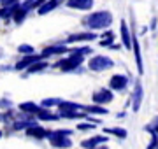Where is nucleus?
Masks as SVG:
<instances>
[{"mask_svg": "<svg viewBox=\"0 0 158 149\" xmlns=\"http://www.w3.org/2000/svg\"><path fill=\"white\" fill-rule=\"evenodd\" d=\"M113 21H114V18H113V12L111 11H95L83 19V23H85L86 28L93 30V32L109 28L113 25Z\"/></svg>", "mask_w": 158, "mask_h": 149, "instance_id": "nucleus-1", "label": "nucleus"}, {"mask_svg": "<svg viewBox=\"0 0 158 149\" xmlns=\"http://www.w3.org/2000/svg\"><path fill=\"white\" fill-rule=\"evenodd\" d=\"M83 62H85V54H81L79 51H72L70 56L55 63V69H60L62 72H83Z\"/></svg>", "mask_w": 158, "mask_h": 149, "instance_id": "nucleus-2", "label": "nucleus"}, {"mask_svg": "<svg viewBox=\"0 0 158 149\" xmlns=\"http://www.w3.org/2000/svg\"><path fill=\"white\" fill-rule=\"evenodd\" d=\"M70 135H72V130H55V132L49 133V142L53 147L58 149L72 147V140L69 139Z\"/></svg>", "mask_w": 158, "mask_h": 149, "instance_id": "nucleus-3", "label": "nucleus"}, {"mask_svg": "<svg viewBox=\"0 0 158 149\" xmlns=\"http://www.w3.org/2000/svg\"><path fill=\"white\" fill-rule=\"evenodd\" d=\"M113 67H114V62L109 56H104V54H95L88 62V69L93 70V72H104V70L113 69Z\"/></svg>", "mask_w": 158, "mask_h": 149, "instance_id": "nucleus-4", "label": "nucleus"}, {"mask_svg": "<svg viewBox=\"0 0 158 149\" xmlns=\"http://www.w3.org/2000/svg\"><path fill=\"white\" fill-rule=\"evenodd\" d=\"M91 100H93V103H98V105L111 103V102L114 100L113 90H111V88H100V90L93 91V95H91Z\"/></svg>", "mask_w": 158, "mask_h": 149, "instance_id": "nucleus-5", "label": "nucleus"}, {"mask_svg": "<svg viewBox=\"0 0 158 149\" xmlns=\"http://www.w3.org/2000/svg\"><path fill=\"white\" fill-rule=\"evenodd\" d=\"M40 60H46V56L40 53V54H35V53H30V54H25V56L19 60V62L14 65V69L16 70H27L30 65H34V63L40 62Z\"/></svg>", "mask_w": 158, "mask_h": 149, "instance_id": "nucleus-6", "label": "nucleus"}, {"mask_svg": "<svg viewBox=\"0 0 158 149\" xmlns=\"http://www.w3.org/2000/svg\"><path fill=\"white\" fill-rule=\"evenodd\" d=\"M128 86V77L123 74H114L111 79H109V88L113 91H125Z\"/></svg>", "mask_w": 158, "mask_h": 149, "instance_id": "nucleus-7", "label": "nucleus"}, {"mask_svg": "<svg viewBox=\"0 0 158 149\" xmlns=\"http://www.w3.org/2000/svg\"><path fill=\"white\" fill-rule=\"evenodd\" d=\"M97 39V34L91 30V32H77V34H72L67 37V44H72V42H91V40Z\"/></svg>", "mask_w": 158, "mask_h": 149, "instance_id": "nucleus-8", "label": "nucleus"}, {"mask_svg": "<svg viewBox=\"0 0 158 149\" xmlns=\"http://www.w3.org/2000/svg\"><path fill=\"white\" fill-rule=\"evenodd\" d=\"M142 98H144V90H142V84L137 81L135 86H134V91H132V109H134V112H139Z\"/></svg>", "mask_w": 158, "mask_h": 149, "instance_id": "nucleus-9", "label": "nucleus"}, {"mask_svg": "<svg viewBox=\"0 0 158 149\" xmlns=\"http://www.w3.org/2000/svg\"><path fill=\"white\" fill-rule=\"evenodd\" d=\"M132 49H134V54H135V63H137V72L139 75L144 74V63H142V56H141V46H139V40H137V35H132Z\"/></svg>", "mask_w": 158, "mask_h": 149, "instance_id": "nucleus-10", "label": "nucleus"}, {"mask_svg": "<svg viewBox=\"0 0 158 149\" xmlns=\"http://www.w3.org/2000/svg\"><path fill=\"white\" fill-rule=\"evenodd\" d=\"M119 35H121V46L125 49H132V34H130V28L127 26L125 19H121V23H119Z\"/></svg>", "mask_w": 158, "mask_h": 149, "instance_id": "nucleus-11", "label": "nucleus"}, {"mask_svg": "<svg viewBox=\"0 0 158 149\" xmlns=\"http://www.w3.org/2000/svg\"><path fill=\"white\" fill-rule=\"evenodd\" d=\"M65 53H72V49H69L67 46H63V44H55V46H48L42 49V54L46 58L49 56H58V54H65Z\"/></svg>", "mask_w": 158, "mask_h": 149, "instance_id": "nucleus-12", "label": "nucleus"}, {"mask_svg": "<svg viewBox=\"0 0 158 149\" xmlns=\"http://www.w3.org/2000/svg\"><path fill=\"white\" fill-rule=\"evenodd\" d=\"M65 4H67V7L76 9V11H90L95 4V0H67Z\"/></svg>", "mask_w": 158, "mask_h": 149, "instance_id": "nucleus-13", "label": "nucleus"}, {"mask_svg": "<svg viewBox=\"0 0 158 149\" xmlns=\"http://www.w3.org/2000/svg\"><path fill=\"white\" fill-rule=\"evenodd\" d=\"M109 139L106 137V135H93V137L86 139V140H83L81 142V147L85 149H91V147H97V146H100V144H107Z\"/></svg>", "mask_w": 158, "mask_h": 149, "instance_id": "nucleus-14", "label": "nucleus"}, {"mask_svg": "<svg viewBox=\"0 0 158 149\" xmlns=\"http://www.w3.org/2000/svg\"><path fill=\"white\" fill-rule=\"evenodd\" d=\"M25 132H27V135H28V137H34V139H37V140H42V139L49 137V133H51V132L44 130V128H42V126H39V125L30 126V128H27Z\"/></svg>", "mask_w": 158, "mask_h": 149, "instance_id": "nucleus-15", "label": "nucleus"}, {"mask_svg": "<svg viewBox=\"0 0 158 149\" xmlns=\"http://www.w3.org/2000/svg\"><path fill=\"white\" fill-rule=\"evenodd\" d=\"M63 2H67V0H48L44 6H40L39 9H37V12H39L40 16H44V14H48V12L55 11L56 7H60Z\"/></svg>", "mask_w": 158, "mask_h": 149, "instance_id": "nucleus-16", "label": "nucleus"}, {"mask_svg": "<svg viewBox=\"0 0 158 149\" xmlns=\"http://www.w3.org/2000/svg\"><path fill=\"white\" fill-rule=\"evenodd\" d=\"M35 116L42 121H56L60 119V114H55V112H51L48 107H39V111L35 112Z\"/></svg>", "mask_w": 158, "mask_h": 149, "instance_id": "nucleus-17", "label": "nucleus"}, {"mask_svg": "<svg viewBox=\"0 0 158 149\" xmlns=\"http://www.w3.org/2000/svg\"><path fill=\"white\" fill-rule=\"evenodd\" d=\"M60 112V118L63 119H83V118H88L86 112H79L77 109H65V111H58Z\"/></svg>", "mask_w": 158, "mask_h": 149, "instance_id": "nucleus-18", "label": "nucleus"}, {"mask_svg": "<svg viewBox=\"0 0 158 149\" xmlns=\"http://www.w3.org/2000/svg\"><path fill=\"white\" fill-rule=\"evenodd\" d=\"M83 111H85V112H90V114H98V116H104V114H107L109 112L104 105H98V103H93V105H83Z\"/></svg>", "mask_w": 158, "mask_h": 149, "instance_id": "nucleus-19", "label": "nucleus"}, {"mask_svg": "<svg viewBox=\"0 0 158 149\" xmlns=\"http://www.w3.org/2000/svg\"><path fill=\"white\" fill-rule=\"evenodd\" d=\"M27 16H28V11H27L23 6H19L16 11H14V14H12V21H14L16 25H21L23 21L27 19Z\"/></svg>", "mask_w": 158, "mask_h": 149, "instance_id": "nucleus-20", "label": "nucleus"}, {"mask_svg": "<svg viewBox=\"0 0 158 149\" xmlns=\"http://www.w3.org/2000/svg\"><path fill=\"white\" fill-rule=\"evenodd\" d=\"M49 65L44 62V60H40V62L34 63V65H30L28 69H27V74H39V72H44Z\"/></svg>", "mask_w": 158, "mask_h": 149, "instance_id": "nucleus-21", "label": "nucleus"}, {"mask_svg": "<svg viewBox=\"0 0 158 149\" xmlns=\"http://www.w3.org/2000/svg\"><path fill=\"white\" fill-rule=\"evenodd\" d=\"M113 42H114V32L113 30H106L104 35H102V40L98 44H100L102 47H109V46H113Z\"/></svg>", "mask_w": 158, "mask_h": 149, "instance_id": "nucleus-22", "label": "nucleus"}, {"mask_svg": "<svg viewBox=\"0 0 158 149\" xmlns=\"http://www.w3.org/2000/svg\"><path fill=\"white\" fill-rule=\"evenodd\" d=\"M19 111L28 112V114H35V112L39 111V105L34 103V102H23V103H19Z\"/></svg>", "mask_w": 158, "mask_h": 149, "instance_id": "nucleus-23", "label": "nucleus"}, {"mask_svg": "<svg viewBox=\"0 0 158 149\" xmlns=\"http://www.w3.org/2000/svg\"><path fill=\"white\" fill-rule=\"evenodd\" d=\"M104 132L107 133V135H114V137H118V139H127V130L125 128H106Z\"/></svg>", "mask_w": 158, "mask_h": 149, "instance_id": "nucleus-24", "label": "nucleus"}, {"mask_svg": "<svg viewBox=\"0 0 158 149\" xmlns=\"http://www.w3.org/2000/svg\"><path fill=\"white\" fill-rule=\"evenodd\" d=\"M62 102V98H44L42 100V107H58Z\"/></svg>", "mask_w": 158, "mask_h": 149, "instance_id": "nucleus-25", "label": "nucleus"}, {"mask_svg": "<svg viewBox=\"0 0 158 149\" xmlns=\"http://www.w3.org/2000/svg\"><path fill=\"white\" fill-rule=\"evenodd\" d=\"M95 128H97L95 123H91V121H88V123H79L77 125L79 132H88V130H95Z\"/></svg>", "mask_w": 158, "mask_h": 149, "instance_id": "nucleus-26", "label": "nucleus"}, {"mask_svg": "<svg viewBox=\"0 0 158 149\" xmlns=\"http://www.w3.org/2000/svg\"><path fill=\"white\" fill-rule=\"evenodd\" d=\"M18 53H21V54H30V53H34V47L28 46V44H21V46H18Z\"/></svg>", "mask_w": 158, "mask_h": 149, "instance_id": "nucleus-27", "label": "nucleus"}, {"mask_svg": "<svg viewBox=\"0 0 158 149\" xmlns=\"http://www.w3.org/2000/svg\"><path fill=\"white\" fill-rule=\"evenodd\" d=\"M11 107H12V102L9 98H2L0 100V109H11Z\"/></svg>", "mask_w": 158, "mask_h": 149, "instance_id": "nucleus-28", "label": "nucleus"}, {"mask_svg": "<svg viewBox=\"0 0 158 149\" xmlns=\"http://www.w3.org/2000/svg\"><path fill=\"white\" fill-rule=\"evenodd\" d=\"M18 2H21V0H2V4H0V6H2V7H9V6L18 4Z\"/></svg>", "mask_w": 158, "mask_h": 149, "instance_id": "nucleus-29", "label": "nucleus"}, {"mask_svg": "<svg viewBox=\"0 0 158 149\" xmlns=\"http://www.w3.org/2000/svg\"><path fill=\"white\" fill-rule=\"evenodd\" d=\"M156 26H158V18H153L151 19V30H156Z\"/></svg>", "mask_w": 158, "mask_h": 149, "instance_id": "nucleus-30", "label": "nucleus"}, {"mask_svg": "<svg viewBox=\"0 0 158 149\" xmlns=\"http://www.w3.org/2000/svg\"><path fill=\"white\" fill-rule=\"evenodd\" d=\"M91 149H107V144H100V146H97V147H91Z\"/></svg>", "mask_w": 158, "mask_h": 149, "instance_id": "nucleus-31", "label": "nucleus"}, {"mask_svg": "<svg viewBox=\"0 0 158 149\" xmlns=\"http://www.w3.org/2000/svg\"><path fill=\"white\" fill-rule=\"evenodd\" d=\"M125 116H127L125 112H118V114H116V118H118V119H121V118H125Z\"/></svg>", "mask_w": 158, "mask_h": 149, "instance_id": "nucleus-32", "label": "nucleus"}, {"mask_svg": "<svg viewBox=\"0 0 158 149\" xmlns=\"http://www.w3.org/2000/svg\"><path fill=\"white\" fill-rule=\"evenodd\" d=\"M109 47H111V49H119L121 46H119V44H113V46H109Z\"/></svg>", "mask_w": 158, "mask_h": 149, "instance_id": "nucleus-33", "label": "nucleus"}, {"mask_svg": "<svg viewBox=\"0 0 158 149\" xmlns=\"http://www.w3.org/2000/svg\"><path fill=\"white\" fill-rule=\"evenodd\" d=\"M0 19H4V7H0Z\"/></svg>", "mask_w": 158, "mask_h": 149, "instance_id": "nucleus-34", "label": "nucleus"}, {"mask_svg": "<svg viewBox=\"0 0 158 149\" xmlns=\"http://www.w3.org/2000/svg\"><path fill=\"white\" fill-rule=\"evenodd\" d=\"M153 128H155V132H156V133H158V119H156V125L153 126Z\"/></svg>", "mask_w": 158, "mask_h": 149, "instance_id": "nucleus-35", "label": "nucleus"}, {"mask_svg": "<svg viewBox=\"0 0 158 149\" xmlns=\"http://www.w3.org/2000/svg\"><path fill=\"white\" fill-rule=\"evenodd\" d=\"M0 137H2V130H0Z\"/></svg>", "mask_w": 158, "mask_h": 149, "instance_id": "nucleus-36", "label": "nucleus"}, {"mask_svg": "<svg viewBox=\"0 0 158 149\" xmlns=\"http://www.w3.org/2000/svg\"><path fill=\"white\" fill-rule=\"evenodd\" d=\"M0 4H2V0H0Z\"/></svg>", "mask_w": 158, "mask_h": 149, "instance_id": "nucleus-37", "label": "nucleus"}, {"mask_svg": "<svg viewBox=\"0 0 158 149\" xmlns=\"http://www.w3.org/2000/svg\"><path fill=\"white\" fill-rule=\"evenodd\" d=\"M156 149H158V147H156Z\"/></svg>", "mask_w": 158, "mask_h": 149, "instance_id": "nucleus-38", "label": "nucleus"}]
</instances>
